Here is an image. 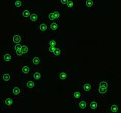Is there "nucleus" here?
<instances>
[{
	"mask_svg": "<svg viewBox=\"0 0 121 113\" xmlns=\"http://www.w3.org/2000/svg\"><path fill=\"white\" fill-rule=\"evenodd\" d=\"M21 41V37L18 35H16L13 37V42L15 43H18Z\"/></svg>",
	"mask_w": 121,
	"mask_h": 113,
	"instance_id": "nucleus-1",
	"label": "nucleus"
},
{
	"mask_svg": "<svg viewBox=\"0 0 121 113\" xmlns=\"http://www.w3.org/2000/svg\"><path fill=\"white\" fill-rule=\"evenodd\" d=\"M21 51L22 52V53H27V51H28V48L26 46H23L21 47Z\"/></svg>",
	"mask_w": 121,
	"mask_h": 113,
	"instance_id": "nucleus-2",
	"label": "nucleus"
},
{
	"mask_svg": "<svg viewBox=\"0 0 121 113\" xmlns=\"http://www.w3.org/2000/svg\"><path fill=\"white\" fill-rule=\"evenodd\" d=\"M106 91H107V88H104V87H101V86L99 88V92L101 93H106Z\"/></svg>",
	"mask_w": 121,
	"mask_h": 113,
	"instance_id": "nucleus-3",
	"label": "nucleus"
},
{
	"mask_svg": "<svg viewBox=\"0 0 121 113\" xmlns=\"http://www.w3.org/2000/svg\"><path fill=\"white\" fill-rule=\"evenodd\" d=\"M40 30L41 31H45L46 29H47V26L45 25V24H44V23H43V24H41V26H40Z\"/></svg>",
	"mask_w": 121,
	"mask_h": 113,
	"instance_id": "nucleus-4",
	"label": "nucleus"
},
{
	"mask_svg": "<svg viewBox=\"0 0 121 113\" xmlns=\"http://www.w3.org/2000/svg\"><path fill=\"white\" fill-rule=\"evenodd\" d=\"M37 19V15L36 14H32L31 15V20L32 21H35Z\"/></svg>",
	"mask_w": 121,
	"mask_h": 113,
	"instance_id": "nucleus-5",
	"label": "nucleus"
},
{
	"mask_svg": "<svg viewBox=\"0 0 121 113\" xmlns=\"http://www.w3.org/2000/svg\"><path fill=\"white\" fill-rule=\"evenodd\" d=\"M60 78L61 80H65L66 78V73H64V72L60 73Z\"/></svg>",
	"mask_w": 121,
	"mask_h": 113,
	"instance_id": "nucleus-6",
	"label": "nucleus"
},
{
	"mask_svg": "<svg viewBox=\"0 0 121 113\" xmlns=\"http://www.w3.org/2000/svg\"><path fill=\"white\" fill-rule=\"evenodd\" d=\"M97 107V104L96 102H91V109H96Z\"/></svg>",
	"mask_w": 121,
	"mask_h": 113,
	"instance_id": "nucleus-7",
	"label": "nucleus"
},
{
	"mask_svg": "<svg viewBox=\"0 0 121 113\" xmlns=\"http://www.w3.org/2000/svg\"><path fill=\"white\" fill-rule=\"evenodd\" d=\"M22 71L23 73H28L29 72V68L27 67V66H25L22 69Z\"/></svg>",
	"mask_w": 121,
	"mask_h": 113,
	"instance_id": "nucleus-8",
	"label": "nucleus"
},
{
	"mask_svg": "<svg viewBox=\"0 0 121 113\" xmlns=\"http://www.w3.org/2000/svg\"><path fill=\"white\" fill-rule=\"evenodd\" d=\"M4 58L5 61H10L11 59V56L10 54H6L4 56Z\"/></svg>",
	"mask_w": 121,
	"mask_h": 113,
	"instance_id": "nucleus-9",
	"label": "nucleus"
},
{
	"mask_svg": "<svg viewBox=\"0 0 121 113\" xmlns=\"http://www.w3.org/2000/svg\"><path fill=\"white\" fill-rule=\"evenodd\" d=\"M91 89V85L89 84H85L84 85V90L85 91H89Z\"/></svg>",
	"mask_w": 121,
	"mask_h": 113,
	"instance_id": "nucleus-10",
	"label": "nucleus"
},
{
	"mask_svg": "<svg viewBox=\"0 0 121 113\" xmlns=\"http://www.w3.org/2000/svg\"><path fill=\"white\" fill-rule=\"evenodd\" d=\"M80 108H82V109L85 108V107H86V103H85V101H81V102L80 103Z\"/></svg>",
	"mask_w": 121,
	"mask_h": 113,
	"instance_id": "nucleus-11",
	"label": "nucleus"
},
{
	"mask_svg": "<svg viewBox=\"0 0 121 113\" xmlns=\"http://www.w3.org/2000/svg\"><path fill=\"white\" fill-rule=\"evenodd\" d=\"M9 79H10V76H9V74H4V76H3V80H4L7 81V80H9Z\"/></svg>",
	"mask_w": 121,
	"mask_h": 113,
	"instance_id": "nucleus-12",
	"label": "nucleus"
},
{
	"mask_svg": "<svg viewBox=\"0 0 121 113\" xmlns=\"http://www.w3.org/2000/svg\"><path fill=\"white\" fill-rule=\"evenodd\" d=\"M50 27H51V29H53V30H56L58 28V25L56 23H53V24H51Z\"/></svg>",
	"mask_w": 121,
	"mask_h": 113,
	"instance_id": "nucleus-13",
	"label": "nucleus"
},
{
	"mask_svg": "<svg viewBox=\"0 0 121 113\" xmlns=\"http://www.w3.org/2000/svg\"><path fill=\"white\" fill-rule=\"evenodd\" d=\"M5 103H6V104H7V105L10 106V105H11V104H12L13 101H12V100H11L10 99H7L6 100Z\"/></svg>",
	"mask_w": 121,
	"mask_h": 113,
	"instance_id": "nucleus-14",
	"label": "nucleus"
},
{
	"mask_svg": "<svg viewBox=\"0 0 121 113\" xmlns=\"http://www.w3.org/2000/svg\"><path fill=\"white\" fill-rule=\"evenodd\" d=\"M39 62V59L38 58H34L33 59V63H34V64H38Z\"/></svg>",
	"mask_w": 121,
	"mask_h": 113,
	"instance_id": "nucleus-15",
	"label": "nucleus"
},
{
	"mask_svg": "<svg viewBox=\"0 0 121 113\" xmlns=\"http://www.w3.org/2000/svg\"><path fill=\"white\" fill-rule=\"evenodd\" d=\"M40 77L41 76H40V74L39 73H35V74H34V77L35 78L36 80H39V78H40Z\"/></svg>",
	"mask_w": 121,
	"mask_h": 113,
	"instance_id": "nucleus-16",
	"label": "nucleus"
},
{
	"mask_svg": "<svg viewBox=\"0 0 121 113\" xmlns=\"http://www.w3.org/2000/svg\"><path fill=\"white\" fill-rule=\"evenodd\" d=\"M13 93H14L15 95L19 94V93H20V90H19L18 88H15L13 89Z\"/></svg>",
	"mask_w": 121,
	"mask_h": 113,
	"instance_id": "nucleus-17",
	"label": "nucleus"
},
{
	"mask_svg": "<svg viewBox=\"0 0 121 113\" xmlns=\"http://www.w3.org/2000/svg\"><path fill=\"white\" fill-rule=\"evenodd\" d=\"M117 107L116 106V105H113L112 107H111V110L112 111V112H117Z\"/></svg>",
	"mask_w": 121,
	"mask_h": 113,
	"instance_id": "nucleus-18",
	"label": "nucleus"
},
{
	"mask_svg": "<svg viewBox=\"0 0 121 113\" xmlns=\"http://www.w3.org/2000/svg\"><path fill=\"white\" fill-rule=\"evenodd\" d=\"M86 4H87L88 7H91L93 5V2L91 1V0H88V1L86 2Z\"/></svg>",
	"mask_w": 121,
	"mask_h": 113,
	"instance_id": "nucleus-19",
	"label": "nucleus"
},
{
	"mask_svg": "<svg viewBox=\"0 0 121 113\" xmlns=\"http://www.w3.org/2000/svg\"><path fill=\"white\" fill-rule=\"evenodd\" d=\"M23 15L24 17H28V16L29 15V11H28V10H25V11L23 12Z\"/></svg>",
	"mask_w": 121,
	"mask_h": 113,
	"instance_id": "nucleus-20",
	"label": "nucleus"
},
{
	"mask_svg": "<svg viewBox=\"0 0 121 113\" xmlns=\"http://www.w3.org/2000/svg\"><path fill=\"white\" fill-rule=\"evenodd\" d=\"M53 53H54V54H55L56 56H58V55L60 54V50H58V49H55L54 51H53Z\"/></svg>",
	"mask_w": 121,
	"mask_h": 113,
	"instance_id": "nucleus-21",
	"label": "nucleus"
},
{
	"mask_svg": "<svg viewBox=\"0 0 121 113\" xmlns=\"http://www.w3.org/2000/svg\"><path fill=\"white\" fill-rule=\"evenodd\" d=\"M100 85L101 87H104V88H107V83H105V82H101V84H100Z\"/></svg>",
	"mask_w": 121,
	"mask_h": 113,
	"instance_id": "nucleus-22",
	"label": "nucleus"
},
{
	"mask_svg": "<svg viewBox=\"0 0 121 113\" xmlns=\"http://www.w3.org/2000/svg\"><path fill=\"white\" fill-rule=\"evenodd\" d=\"M27 85H28V87H29V88H32V87L34 86V83L32 81H29L27 83Z\"/></svg>",
	"mask_w": 121,
	"mask_h": 113,
	"instance_id": "nucleus-23",
	"label": "nucleus"
},
{
	"mask_svg": "<svg viewBox=\"0 0 121 113\" xmlns=\"http://www.w3.org/2000/svg\"><path fill=\"white\" fill-rule=\"evenodd\" d=\"M49 18L50 20H54L55 19V16H54V14L53 13H51L49 15Z\"/></svg>",
	"mask_w": 121,
	"mask_h": 113,
	"instance_id": "nucleus-24",
	"label": "nucleus"
},
{
	"mask_svg": "<svg viewBox=\"0 0 121 113\" xmlns=\"http://www.w3.org/2000/svg\"><path fill=\"white\" fill-rule=\"evenodd\" d=\"M66 4H67V6H68L69 7H72L73 6V2H72V1H69V2L68 1Z\"/></svg>",
	"mask_w": 121,
	"mask_h": 113,
	"instance_id": "nucleus-25",
	"label": "nucleus"
},
{
	"mask_svg": "<svg viewBox=\"0 0 121 113\" xmlns=\"http://www.w3.org/2000/svg\"><path fill=\"white\" fill-rule=\"evenodd\" d=\"M74 96H75L76 98H80V93H79V92H76V93H74Z\"/></svg>",
	"mask_w": 121,
	"mask_h": 113,
	"instance_id": "nucleus-26",
	"label": "nucleus"
},
{
	"mask_svg": "<svg viewBox=\"0 0 121 113\" xmlns=\"http://www.w3.org/2000/svg\"><path fill=\"white\" fill-rule=\"evenodd\" d=\"M15 6H17V7H21V2L20 1H16L15 2Z\"/></svg>",
	"mask_w": 121,
	"mask_h": 113,
	"instance_id": "nucleus-27",
	"label": "nucleus"
},
{
	"mask_svg": "<svg viewBox=\"0 0 121 113\" xmlns=\"http://www.w3.org/2000/svg\"><path fill=\"white\" fill-rule=\"evenodd\" d=\"M54 16H55V18H58V17H59V13L58 12H55L54 13Z\"/></svg>",
	"mask_w": 121,
	"mask_h": 113,
	"instance_id": "nucleus-28",
	"label": "nucleus"
},
{
	"mask_svg": "<svg viewBox=\"0 0 121 113\" xmlns=\"http://www.w3.org/2000/svg\"><path fill=\"white\" fill-rule=\"evenodd\" d=\"M50 46H55L56 45V42L55 41H50Z\"/></svg>",
	"mask_w": 121,
	"mask_h": 113,
	"instance_id": "nucleus-29",
	"label": "nucleus"
},
{
	"mask_svg": "<svg viewBox=\"0 0 121 113\" xmlns=\"http://www.w3.org/2000/svg\"><path fill=\"white\" fill-rule=\"evenodd\" d=\"M21 46L20 45H17L15 46V50H21Z\"/></svg>",
	"mask_w": 121,
	"mask_h": 113,
	"instance_id": "nucleus-30",
	"label": "nucleus"
},
{
	"mask_svg": "<svg viewBox=\"0 0 121 113\" xmlns=\"http://www.w3.org/2000/svg\"><path fill=\"white\" fill-rule=\"evenodd\" d=\"M54 50H55L54 46H50V48H49V50H50V52H53V51H54Z\"/></svg>",
	"mask_w": 121,
	"mask_h": 113,
	"instance_id": "nucleus-31",
	"label": "nucleus"
},
{
	"mask_svg": "<svg viewBox=\"0 0 121 113\" xmlns=\"http://www.w3.org/2000/svg\"><path fill=\"white\" fill-rule=\"evenodd\" d=\"M16 53L18 54V56H21L22 54V52L21 51V50H16Z\"/></svg>",
	"mask_w": 121,
	"mask_h": 113,
	"instance_id": "nucleus-32",
	"label": "nucleus"
},
{
	"mask_svg": "<svg viewBox=\"0 0 121 113\" xmlns=\"http://www.w3.org/2000/svg\"><path fill=\"white\" fill-rule=\"evenodd\" d=\"M68 2V0H61V3L62 4H66Z\"/></svg>",
	"mask_w": 121,
	"mask_h": 113,
	"instance_id": "nucleus-33",
	"label": "nucleus"
}]
</instances>
